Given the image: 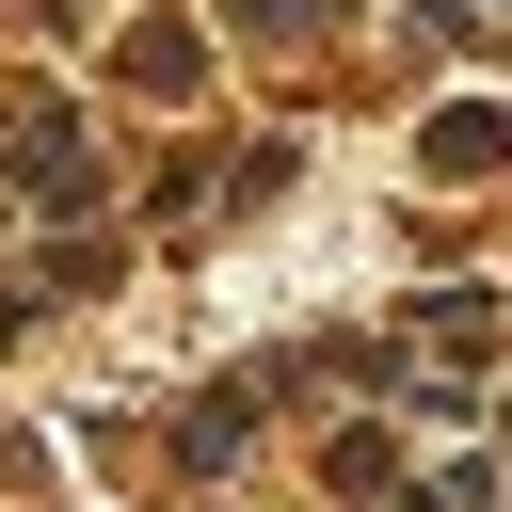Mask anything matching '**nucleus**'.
Segmentation results:
<instances>
[{"label":"nucleus","instance_id":"nucleus-1","mask_svg":"<svg viewBox=\"0 0 512 512\" xmlns=\"http://www.w3.org/2000/svg\"><path fill=\"white\" fill-rule=\"evenodd\" d=\"M416 144H432V176H496V160H512V112H496V96H448Z\"/></svg>","mask_w":512,"mask_h":512},{"label":"nucleus","instance_id":"nucleus-2","mask_svg":"<svg viewBox=\"0 0 512 512\" xmlns=\"http://www.w3.org/2000/svg\"><path fill=\"white\" fill-rule=\"evenodd\" d=\"M16 160H32V192H48V208H80V192H96V160H80V144H64V128H32V144H16Z\"/></svg>","mask_w":512,"mask_h":512},{"label":"nucleus","instance_id":"nucleus-3","mask_svg":"<svg viewBox=\"0 0 512 512\" xmlns=\"http://www.w3.org/2000/svg\"><path fill=\"white\" fill-rule=\"evenodd\" d=\"M336 0H240V32H320Z\"/></svg>","mask_w":512,"mask_h":512},{"label":"nucleus","instance_id":"nucleus-4","mask_svg":"<svg viewBox=\"0 0 512 512\" xmlns=\"http://www.w3.org/2000/svg\"><path fill=\"white\" fill-rule=\"evenodd\" d=\"M480 16H512V0H480Z\"/></svg>","mask_w":512,"mask_h":512}]
</instances>
